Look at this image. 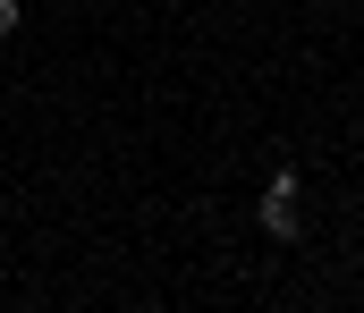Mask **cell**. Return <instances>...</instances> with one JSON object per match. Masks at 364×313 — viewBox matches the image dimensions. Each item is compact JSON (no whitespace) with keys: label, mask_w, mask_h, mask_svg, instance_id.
<instances>
[{"label":"cell","mask_w":364,"mask_h":313,"mask_svg":"<svg viewBox=\"0 0 364 313\" xmlns=\"http://www.w3.org/2000/svg\"><path fill=\"white\" fill-rule=\"evenodd\" d=\"M17 26H26V0H0V43H9Z\"/></svg>","instance_id":"2"},{"label":"cell","mask_w":364,"mask_h":313,"mask_svg":"<svg viewBox=\"0 0 364 313\" xmlns=\"http://www.w3.org/2000/svg\"><path fill=\"white\" fill-rule=\"evenodd\" d=\"M255 229H263L272 246H305V178H296L288 161H272V187L255 195Z\"/></svg>","instance_id":"1"}]
</instances>
